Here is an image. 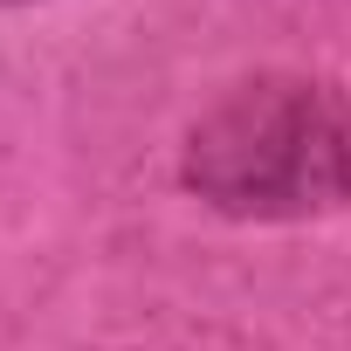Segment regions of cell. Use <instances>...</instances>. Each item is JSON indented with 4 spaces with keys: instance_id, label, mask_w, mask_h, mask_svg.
<instances>
[{
    "instance_id": "6da1fadb",
    "label": "cell",
    "mask_w": 351,
    "mask_h": 351,
    "mask_svg": "<svg viewBox=\"0 0 351 351\" xmlns=\"http://www.w3.org/2000/svg\"><path fill=\"white\" fill-rule=\"evenodd\" d=\"M186 186L234 221L324 214L351 193V110L310 76H255L193 124Z\"/></svg>"
},
{
    "instance_id": "7a4b0ae2",
    "label": "cell",
    "mask_w": 351,
    "mask_h": 351,
    "mask_svg": "<svg viewBox=\"0 0 351 351\" xmlns=\"http://www.w3.org/2000/svg\"><path fill=\"white\" fill-rule=\"evenodd\" d=\"M0 8H21V0H0Z\"/></svg>"
}]
</instances>
